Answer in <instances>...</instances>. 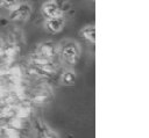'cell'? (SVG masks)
<instances>
[{"instance_id": "cell-7", "label": "cell", "mask_w": 149, "mask_h": 138, "mask_svg": "<svg viewBox=\"0 0 149 138\" xmlns=\"http://www.w3.org/2000/svg\"><path fill=\"white\" fill-rule=\"evenodd\" d=\"M61 81L63 85L65 86H71L76 81V72L71 71V70H68V71H64L62 77H61Z\"/></svg>"}, {"instance_id": "cell-2", "label": "cell", "mask_w": 149, "mask_h": 138, "mask_svg": "<svg viewBox=\"0 0 149 138\" xmlns=\"http://www.w3.org/2000/svg\"><path fill=\"white\" fill-rule=\"evenodd\" d=\"M31 5L28 2H20L15 8H13L9 13V20L12 21H24L29 19L31 14Z\"/></svg>"}, {"instance_id": "cell-10", "label": "cell", "mask_w": 149, "mask_h": 138, "mask_svg": "<svg viewBox=\"0 0 149 138\" xmlns=\"http://www.w3.org/2000/svg\"><path fill=\"white\" fill-rule=\"evenodd\" d=\"M41 133H42V138H56V136H55L50 130H48L47 128H44V129L41 131Z\"/></svg>"}, {"instance_id": "cell-9", "label": "cell", "mask_w": 149, "mask_h": 138, "mask_svg": "<svg viewBox=\"0 0 149 138\" xmlns=\"http://www.w3.org/2000/svg\"><path fill=\"white\" fill-rule=\"evenodd\" d=\"M21 1L20 0H5L3 1V6L2 7H5V8H7V9H13V8H15L19 3H20Z\"/></svg>"}, {"instance_id": "cell-12", "label": "cell", "mask_w": 149, "mask_h": 138, "mask_svg": "<svg viewBox=\"0 0 149 138\" xmlns=\"http://www.w3.org/2000/svg\"><path fill=\"white\" fill-rule=\"evenodd\" d=\"M3 1H5V0H0V7L3 6Z\"/></svg>"}, {"instance_id": "cell-5", "label": "cell", "mask_w": 149, "mask_h": 138, "mask_svg": "<svg viewBox=\"0 0 149 138\" xmlns=\"http://www.w3.org/2000/svg\"><path fill=\"white\" fill-rule=\"evenodd\" d=\"M37 53L41 55L42 57L47 58V59H51L56 55V46L51 42H44V43L38 45Z\"/></svg>"}, {"instance_id": "cell-6", "label": "cell", "mask_w": 149, "mask_h": 138, "mask_svg": "<svg viewBox=\"0 0 149 138\" xmlns=\"http://www.w3.org/2000/svg\"><path fill=\"white\" fill-rule=\"evenodd\" d=\"M80 36L88 43L94 44L95 43V27L93 24H87L83 27L80 30Z\"/></svg>"}, {"instance_id": "cell-3", "label": "cell", "mask_w": 149, "mask_h": 138, "mask_svg": "<svg viewBox=\"0 0 149 138\" xmlns=\"http://www.w3.org/2000/svg\"><path fill=\"white\" fill-rule=\"evenodd\" d=\"M41 12H42V15L45 17V19H51V17H59V16H63L64 13L59 9V7L55 3L54 0H49V1H45L42 7H41Z\"/></svg>"}, {"instance_id": "cell-11", "label": "cell", "mask_w": 149, "mask_h": 138, "mask_svg": "<svg viewBox=\"0 0 149 138\" xmlns=\"http://www.w3.org/2000/svg\"><path fill=\"white\" fill-rule=\"evenodd\" d=\"M6 136H7L8 138H17V137H19V133H17V132H15L14 130L9 129V131H7V132H6Z\"/></svg>"}, {"instance_id": "cell-1", "label": "cell", "mask_w": 149, "mask_h": 138, "mask_svg": "<svg viewBox=\"0 0 149 138\" xmlns=\"http://www.w3.org/2000/svg\"><path fill=\"white\" fill-rule=\"evenodd\" d=\"M61 56H62V59H63V61L65 64H68L70 66L76 65L77 61L79 60V57H80V49H79L77 43L68 42L62 48Z\"/></svg>"}, {"instance_id": "cell-4", "label": "cell", "mask_w": 149, "mask_h": 138, "mask_svg": "<svg viewBox=\"0 0 149 138\" xmlns=\"http://www.w3.org/2000/svg\"><path fill=\"white\" fill-rule=\"evenodd\" d=\"M47 30L51 34H57L59 31L63 30L64 26H65V19L64 16H59V17H51V19H45V23H44Z\"/></svg>"}, {"instance_id": "cell-8", "label": "cell", "mask_w": 149, "mask_h": 138, "mask_svg": "<svg viewBox=\"0 0 149 138\" xmlns=\"http://www.w3.org/2000/svg\"><path fill=\"white\" fill-rule=\"evenodd\" d=\"M54 1L63 13H66L69 9H71V3L69 0H54Z\"/></svg>"}]
</instances>
